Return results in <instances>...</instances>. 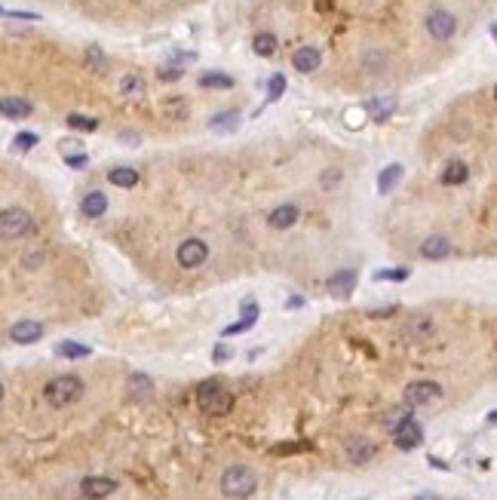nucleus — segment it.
<instances>
[{
  "mask_svg": "<svg viewBox=\"0 0 497 500\" xmlns=\"http://www.w3.org/2000/svg\"><path fill=\"white\" fill-rule=\"evenodd\" d=\"M83 390H86L83 378H77V375H56L53 380H46L44 399L53 405V409H68V405L83 399Z\"/></svg>",
  "mask_w": 497,
  "mask_h": 500,
  "instance_id": "1",
  "label": "nucleus"
},
{
  "mask_svg": "<svg viewBox=\"0 0 497 500\" xmlns=\"http://www.w3.org/2000/svg\"><path fill=\"white\" fill-rule=\"evenodd\" d=\"M221 494L224 497H233V500H243V497H252L258 491V473L246 467V463H233L221 473Z\"/></svg>",
  "mask_w": 497,
  "mask_h": 500,
  "instance_id": "2",
  "label": "nucleus"
},
{
  "mask_svg": "<svg viewBox=\"0 0 497 500\" xmlns=\"http://www.w3.org/2000/svg\"><path fill=\"white\" fill-rule=\"evenodd\" d=\"M197 405L203 414H212V418H224L233 409V396L218 384V380H203L197 387Z\"/></svg>",
  "mask_w": 497,
  "mask_h": 500,
  "instance_id": "3",
  "label": "nucleus"
},
{
  "mask_svg": "<svg viewBox=\"0 0 497 500\" xmlns=\"http://www.w3.org/2000/svg\"><path fill=\"white\" fill-rule=\"evenodd\" d=\"M34 231V218L31 212H25L19 206H10L0 212V240H22Z\"/></svg>",
  "mask_w": 497,
  "mask_h": 500,
  "instance_id": "4",
  "label": "nucleus"
},
{
  "mask_svg": "<svg viewBox=\"0 0 497 500\" xmlns=\"http://www.w3.org/2000/svg\"><path fill=\"white\" fill-rule=\"evenodd\" d=\"M439 399H442V387L436 380H411L406 393H402V405H408V409H427V405Z\"/></svg>",
  "mask_w": 497,
  "mask_h": 500,
  "instance_id": "5",
  "label": "nucleus"
},
{
  "mask_svg": "<svg viewBox=\"0 0 497 500\" xmlns=\"http://www.w3.org/2000/svg\"><path fill=\"white\" fill-rule=\"evenodd\" d=\"M424 28L433 40L445 44V40H451L454 34H458V15L448 13V10H430L427 19H424Z\"/></svg>",
  "mask_w": 497,
  "mask_h": 500,
  "instance_id": "6",
  "label": "nucleus"
},
{
  "mask_svg": "<svg viewBox=\"0 0 497 500\" xmlns=\"http://www.w3.org/2000/svg\"><path fill=\"white\" fill-rule=\"evenodd\" d=\"M206 258H209V245L203 240H197V236H188V240L179 243V249H175V261H179V267H184V270L203 267Z\"/></svg>",
  "mask_w": 497,
  "mask_h": 500,
  "instance_id": "7",
  "label": "nucleus"
},
{
  "mask_svg": "<svg viewBox=\"0 0 497 500\" xmlns=\"http://www.w3.org/2000/svg\"><path fill=\"white\" fill-rule=\"evenodd\" d=\"M393 442H396L399 451H415V448H420V442H424V427L418 423L415 414L406 418L399 427L393 430Z\"/></svg>",
  "mask_w": 497,
  "mask_h": 500,
  "instance_id": "8",
  "label": "nucleus"
},
{
  "mask_svg": "<svg viewBox=\"0 0 497 500\" xmlns=\"http://www.w3.org/2000/svg\"><path fill=\"white\" fill-rule=\"evenodd\" d=\"M436 335V323L430 316H411L406 326H402V332L399 338L402 341H411V344H418V341H430V338Z\"/></svg>",
  "mask_w": 497,
  "mask_h": 500,
  "instance_id": "9",
  "label": "nucleus"
},
{
  "mask_svg": "<svg viewBox=\"0 0 497 500\" xmlns=\"http://www.w3.org/2000/svg\"><path fill=\"white\" fill-rule=\"evenodd\" d=\"M344 451H347V461H350V463H356V467H362V463L375 461L377 448H375V442H368L366 436H350L347 442H344Z\"/></svg>",
  "mask_w": 497,
  "mask_h": 500,
  "instance_id": "10",
  "label": "nucleus"
},
{
  "mask_svg": "<svg viewBox=\"0 0 497 500\" xmlns=\"http://www.w3.org/2000/svg\"><path fill=\"white\" fill-rule=\"evenodd\" d=\"M243 319H237L233 326H227L224 332H221V338H233V335H243V332H249L252 326L258 323V316H261V307H258V301L255 298H246L243 301V313H240Z\"/></svg>",
  "mask_w": 497,
  "mask_h": 500,
  "instance_id": "11",
  "label": "nucleus"
},
{
  "mask_svg": "<svg viewBox=\"0 0 497 500\" xmlns=\"http://www.w3.org/2000/svg\"><path fill=\"white\" fill-rule=\"evenodd\" d=\"M292 65H295V71H301V74H314L319 71V65H323V53H319V46H298L292 53Z\"/></svg>",
  "mask_w": 497,
  "mask_h": 500,
  "instance_id": "12",
  "label": "nucleus"
},
{
  "mask_svg": "<svg viewBox=\"0 0 497 500\" xmlns=\"http://www.w3.org/2000/svg\"><path fill=\"white\" fill-rule=\"evenodd\" d=\"M117 488H120V482L108 479V476H86L80 482L83 497H111V494H117Z\"/></svg>",
  "mask_w": 497,
  "mask_h": 500,
  "instance_id": "13",
  "label": "nucleus"
},
{
  "mask_svg": "<svg viewBox=\"0 0 497 500\" xmlns=\"http://www.w3.org/2000/svg\"><path fill=\"white\" fill-rule=\"evenodd\" d=\"M328 292L335 295V298H350V292L356 289V270L353 267H344V270H335L332 276H328Z\"/></svg>",
  "mask_w": 497,
  "mask_h": 500,
  "instance_id": "14",
  "label": "nucleus"
},
{
  "mask_svg": "<svg viewBox=\"0 0 497 500\" xmlns=\"http://www.w3.org/2000/svg\"><path fill=\"white\" fill-rule=\"evenodd\" d=\"M31 111H34V105L28 98L0 96V117H6V120H25V117H31Z\"/></svg>",
  "mask_w": 497,
  "mask_h": 500,
  "instance_id": "15",
  "label": "nucleus"
},
{
  "mask_svg": "<svg viewBox=\"0 0 497 500\" xmlns=\"http://www.w3.org/2000/svg\"><path fill=\"white\" fill-rule=\"evenodd\" d=\"M301 218V209L295 206V203H283V206H276L271 215H267V224L273 227V231H289V227L298 224Z\"/></svg>",
  "mask_w": 497,
  "mask_h": 500,
  "instance_id": "16",
  "label": "nucleus"
},
{
  "mask_svg": "<svg viewBox=\"0 0 497 500\" xmlns=\"http://www.w3.org/2000/svg\"><path fill=\"white\" fill-rule=\"evenodd\" d=\"M451 240L448 236H427L424 243H420V258H427V261H442V258H448L451 255Z\"/></svg>",
  "mask_w": 497,
  "mask_h": 500,
  "instance_id": "17",
  "label": "nucleus"
},
{
  "mask_svg": "<svg viewBox=\"0 0 497 500\" xmlns=\"http://www.w3.org/2000/svg\"><path fill=\"white\" fill-rule=\"evenodd\" d=\"M10 338L15 344H37L44 338V326L34 323V319H19L13 328H10Z\"/></svg>",
  "mask_w": 497,
  "mask_h": 500,
  "instance_id": "18",
  "label": "nucleus"
},
{
  "mask_svg": "<svg viewBox=\"0 0 497 500\" xmlns=\"http://www.w3.org/2000/svg\"><path fill=\"white\" fill-rule=\"evenodd\" d=\"M126 387H129V399L136 402H148L150 396H154V380H150L148 375H129V380H126Z\"/></svg>",
  "mask_w": 497,
  "mask_h": 500,
  "instance_id": "19",
  "label": "nucleus"
},
{
  "mask_svg": "<svg viewBox=\"0 0 497 500\" xmlns=\"http://www.w3.org/2000/svg\"><path fill=\"white\" fill-rule=\"evenodd\" d=\"M80 212L86 218H102L105 212H108V197H105L102 191H89L86 197L80 200Z\"/></svg>",
  "mask_w": 497,
  "mask_h": 500,
  "instance_id": "20",
  "label": "nucleus"
},
{
  "mask_svg": "<svg viewBox=\"0 0 497 500\" xmlns=\"http://www.w3.org/2000/svg\"><path fill=\"white\" fill-rule=\"evenodd\" d=\"M467 178H470V169H467V163H460V160H451V163L442 169L439 181L445 184V188H458V184H463Z\"/></svg>",
  "mask_w": 497,
  "mask_h": 500,
  "instance_id": "21",
  "label": "nucleus"
},
{
  "mask_svg": "<svg viewBox=\"0 0 497 500\" xmlns=\"http://www.w3.org/2000/svg\"><path fill=\"white\" fill-rule=\"evenodd\" d=\"M197 83L203 89H233L237 86V80H233L231 74H224V71H203Z\"/></svg>",
  "mask_w": 497,
  "mask_h": 500,
  "instance_id": "22",
  "label": "nucleus"
},
{
  "mask_svg": "<svg viewBox=\"0 0 497 500\" xmlns=\"http://www.w3.org/2000/svg\"><path fill=\"white\" fill-rule=\"evenodd\" d=\"M108 181H111L114 188H136V184H138V169H132V166H114L111 172H108Z\"/></svg>",
  "mask_w": 497,
  "mask_h": 500,
  "instance_id": "23",
  "label": "nucleus"
},
{
  "mask_svg": "<svg viewBox=\"0 0 497 500\" xmlns=\"http://www.w3.org/2000/svg\"><path fill=\"white\" fill-rule=\"evenodd\" d=\"M145 80H141V74L136 71H129V74H123V80H120V96L126 98H141L145 96Z\"/></svg>",
  "mask_w": 497,
  "mask_h": 500,
  "instance_id": "24",
  "label": "nucleus"
},
{
  "mask_svg": "<svg viewBox=\"0 0 497 500\" xmlns=\"http://www.w3.org/2000/svg\"><path fill=\"white\" fill-rule=\"evenodd\" d=\"M276 46H280V40H276V34H271V31H261V34H255V40H252V49H255V56H261V58H271L276 53Z\"/></svg>",
  "mask_w": 497,
  "mask_h": 500,
  "instance_id": "25",
  "label": "nucleus"
},
{
  "mask_svg": "<svg viewBox=\"0 0 497 500\" xmlns=\"http://www.w3.org/2000/svg\"><path fill=\"white\" fill-rule=\"evenodd\" d=\"M415 414V409H408V405H396V409L390 411H384V418H381V427H384V433H393L396 427H399L406 418H411Z\"/></svg>",
  "mask_w": 497,
  "mask_h": 500,
  "instance_id": "26",
  "label": "nucleus"
},
{
  "mask_svg": "<svg viewBox=\"0 0 497 500\" xmlns=\"http://www.w3.org/2000/svg\"><path fill=\"white\" fill-rule=\"evenodd\" d=\"M240 126V114L237 111H221L215 117H209V129L212 132H233Z\"/></svg>",
  "mask_w": 497,
  "mask_h": 500,
  "instance_id": "27",
  "label": "nucleus"
},
{
  "mask_svg": "<svg viewBox=\"0 0 497 500\" xmlns=\"http://www.w3.org/2000/svg\"><path fill=\"white\" fill-rule=\"evenodd\" d=\"M399 181H402V166L399 163H390L381 175H377V191H381V193H393V188Z\"/></svg>",
  "mask_w": 497,
  "mask_h": 500,
  "instance_id": "28",
  "label": "nucleus"
},
{
  "mask_svg": "<svg viewBox=\"0 0 497 500\" xmlns=\"http://www.w3.org/2000/svg\"><path fill=\"white\" fill-rule=\"evenodd\" d=\"M56 356H65V359H86V356H92V350L77 341H62L56 347Z\"/></svg>",
  "mask_w": 497,
  "mask_h": 500,
  "instance_id": "29",
  "label": "nucleus"
},
{
  "mask_svg": "<svg viewBox=\"0 0 497 500\" xmlns=\"http://www.w3.org/2000/svg\"><path fill=\"white\" fill-rule=\"evenodd\" d=\"M163 114L169 117V120H188L191 105L184 98H169V101H163Z\"/></svg>",
  "mask_w": 497,
  "mask_h": 500,
  "instance_id": "30",
  "label": "nucleus"
},
{
  "mask_svg": "<svg viewBox=\"0 0 497 500\" xmlns=\"http://www.w3.org/2000/svg\"><path fill=\"white\" fill-rule=\"evenodd\" d=\"M366 108H368V114H372V120L384 123L387 117H390V114L396 111V101H393V98H387V101H381V98H372Z\"/></svg>",
  "mask_w": 497,
  "mask_h": 500,
  "instance_id": "31",
  "label": "nucleus"
},
{
  "mask_svg": "<svg viewBox=\"0 0 497 500\" xmlns=\"http://www.w3.org/2000/svg\"><path fill=\"white\" fill-rule=\"evenodd\" d=\"M65 123H68L71 129H77V132H96L98 129V120L96 117H86V114H68L65 117Z\"/></svg>",
  "mask_w": 497,
  "mask_h": 500,
  "instance_id": "32",
  "label": "nucleus"
},
{
  "mask_svg": "<svg viewBox=\"0 0 497 500\" xmlns=\"http://www.w3.org/2000/svg\"><path fill=\"white\" fill-rule=\"evenodd\" d=\"M86 68H89V71H96V74H105L108 71V58H105V53L98 46H89L86 49Z\"/></svg>",
  "mask_w": 497,
  "mask_h": 500,
  "instance_id": "33",
  "label": "nucleus"
},
{
  "mask_svg": "<svg viewBox=\"0 0 497 500\" xmlns=\"http://www.w3.org/2000/svg\"><path fill=\"white\" fill-rule=\"evenodd\" d=\"M411 276V270L408 267H396V270H375V279L377 283H402V279H408Z\"/></svg>",
  "mask_w": 497,
  "mask_h": 500,
  "instance_id": "34",
  "label": "nucleus"
},
{
  "mask_svg": "<svg viewBox=\"0 0 497 500\" xmlns=\"http://www.w3.org/2000/svg\"><path fill=\"white\" fill-rule=\"evenodd\" d=\"M34 145H40V135H37V132H19V135L13 139V148H15V150H31Z\"/></svg>",
  "mask_w": 497,
  "mask_h": 500,
  "instance_id": "35",
  "label": "nucleus"
},
{
  "mask_svg": "<svg viewBox=\"0 0 497 500\" xmlns=\"http://www.w3.org/2000/svg\"><path fill=\"white\" fill-rule=\"evenodd\" d=\"M283 92H285V74H273L271 83H267V98L276 101L283 98Z\"/></svg>",
  "mask_w": 497,
  "mask_h": 500,
  "instance_id": "36",
  "label": "nucleus"
},
{
  "mask_svg": "<svg viewBox=\"0 0 497 500\" xmlns=\"http://www.w3.org/2000/svg\"><path fill=\"white\" fill-rule=\"evenodd\" d=\"M335 184H341V169H325L323 172V191H332Z\"/></svg>",
  "mask_w": 497,
  "mask_h": 500,
  "instance_id": "37",
  "label": "nucleus"
},
{
  "mask_svg": "<svg viewBox=\"0 0 497 500\" xmlns=\"http://www.w3.org/2000/svg\"><path fill=\"white\" fill-rule=\"evenodd\" d=\"M65 163H68L71 169H83L89 163V157L86 154H65Z\"/></svg>",
  "mask_w": 497,
  "mask_h": 500,
  "instance_id": "38",
  "label": "nucleus"
},
{
  "mask_svg": "<svg viewBox=\"0 0 497 500\" xmlns=\"http://www.w3.org/2000/svg\"><path fill=\"white\" fill-rule=\"evenodd\" d=\"M181 68H166V71H160V80H179L181 77Z\"/></svg>",
  "mask_w": 497,
  "mask_h": 500,
  "instance_id": "39",
  "label": "nucleus"
},
{
  "mask_svg": "<svg viewBox=\"0 0 497 500\" xmlns=\"http://www.w3.org/2000/svg\"><path fill=\"white\" fill-rule=\"evenodd\" d=\"M227 356H231V350H227V347H224V344H218V347H215V350H212V359H215V362H224V359H227Z\"/></svg>",
  "mask_w": 497,
  "mask_h": 500,
  "instance_id": "40",
  "label": "nucleus"
},
{
  "mask_svg": "<svg viewBox=\"0 0 497 500\" xmlns=\"http://www.w3.org/2000/svg\"><path fill=\"white\" fill-rule=\"evenodd\" d=\"M387 313H396V304H390V307H384V310H368V316H372V319H384Z\"/></svg>",
  "mask_w": 497,
  "mask_h": 500,
  "instance_id": "41",
  "label": "nucleus"
},
{
  "mask_svg": "<svg viewBox=\"0 0 497 500\" xmlns=\"http://www.w3.org/2000/svg\"><path fill=\"white\" fill-rule=\"evenodd\" d=\"M430 467H436V470H442V473H448V463L442 461V457H430Z\"/></svg>",
  "mask_w": 497,
  "mask_h": 500,
  "instance_id": "42",
  "label": "nucleus"
},
{
  "mask_svg": "<svg viewBox=\"0 0 497 500\" xmlns=\"http://www.w3.org/2000/svg\"><path fill=\"white\" fill-rule=\"evenodd\" d=\"M0 399H4V380H0Z\"/></svg>",
  "mask_w": 497,
  "mask_h": 500,
  "instance_id": "43",
  "label": "nucleus"
},
{
  "mask_svg": "<svg viewBox=\"0 0 497 500\" xmlns=\"http://www.w3.org/2000/svg\"><path fill=\"white\" fill-rule=\"evenodd\" d=\"M0 15H6V10H4V6H0Z\"/></svg>",
  "mask_w": 497,
  "mask_h": 500,
  "instance_id": "44",
  "label": "nucleus"
}]
</instances>
